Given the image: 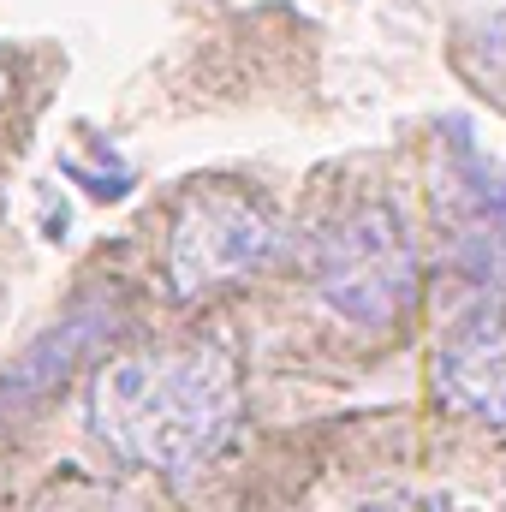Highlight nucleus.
Returning <instances> with one entry per match:
<instances>
[{
  "mask_svg": "<svg viewBox=\"0 0 506 512\" xmlns=\"http://www.w3.org/2000/svg\"><path fill=\"white\" fill-rule=\"evenodd\" d=\"M239 423V370L215 346L143 352L108 364L90 387V429L131 465L185 477Z\"/></svg>",
  "mask_w": 506,
  "mask_h": 512,
  "instance_id": "obj_1",
  "label": "nucleus"
},
{
  "mask_svg": "<svg viewBox=\"0 0 506 512\" xmlns=\"http://www.w3.org/2000/svg\"><path fill=\"white\" fill-rule=\"evenodd\" d=\"M310 280L334 316H346L358 328H387L405 316V304L417 292V245L393 209L364 203L316 233Z\"/></svg>",
  "mask_w": 506,
  "mask_h": 512,
  "instance_id": "obj_2",
  "label": "nucleus"
},
{
  "mask_svg": "<svg viewBox=\"0 0 506 512\" xmlns=\"http://www.w3.org/2000/svg\"><path fill=\"white\" fill-rule=\"evenodd\" d=\"M280 245V227L274 215L245 197V191H197L185 197V209L173 215V286L185 298L197 292H215L227 280H245L251 268H262Z\"/></svg>",
  "mask_w": 506,
  "mask_h": 512,
  "instance_id": "obj_3",
  "label": "nucleus"
},
{
  "mask_svg": "<svg viewBox=\"0 0 506 512\" xmlns=\"http://www.w3.org/2000/svg\"><path fill=\"white\" fill-rule=\"evenodd\" d=\"M435 387L453 411L506 429V292L465 304L435 352Z\"/></svg>",
  "mask_w": 506,
  "mask_h": 512,
  "instance_id": "obj_4",
  "label": "nucleus"
},
{
  "mask_svg": "<svg viewBox=\"0 0 506 512\" xmlns=\"http://www.w3.org/2000/svg\"><path fill=\"white\" fill-rule=\"evenodd\" d=\"M471 251H483V262L506 280V173L471 191Z\"/></svg>",
  "mask_w": 506,
  "mask_h": 512,
  "instance_id": "obj_5",
  "label": "nucleus"
},
{
  "mask_svg": "<svg viewBox=\"0 0 506 512\" xmlns=\"http://www.w3.org/2000/svg\"><path fill=\"white\" fill-rule=\"evenodd\" d=\"M352 512H465V507H453L441 495H381V501H364Z\"/></svg>",
  "mask_w": 506,
  "mask_h": 512,
  "instance_id": "obj_6",
  "label": "nucleus"
}]
</instances>
